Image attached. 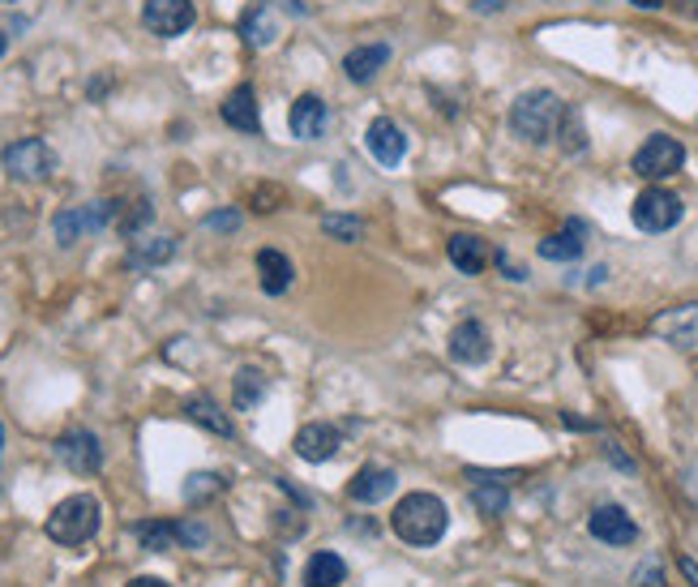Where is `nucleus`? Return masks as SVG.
Wrapping results in <instances>:
<instances>
[{
	"label": "nucleus",
	"instance_id": "1",
	"mask_svg": "<svg viewBox=\"0 0 698 587\" xmlns=\"http://www.w3.org/2000/svg\"><path fill=\"white\" fill-rule=\"evenodd\" d=\"M391 528H395V537L403 544H416V549H429V544H438V540L446 537L450 528V510L446 502L438 497V493H407L399 497V506H395V515H391Z\"/></svg>",
	"mask_w": 698,
	"mask_h": 587
},
{
	"label": "nucleus",
	"instance_id": "2",
	"mask_svg": "<svg viewBox=\"0 0 698 587\" xmlns=\"http://www.w3.org/2000/svg\"><path fill=\"white\" fill-rule=\"evenodd\" d=\"M561 116H566V103L552 91H545V87L540 91H523L510 103V129H514V138H523L532 147H545L549 138H557Z\"/></svg>",
	"mask_w": 698,
	"mask_h": 587
},
{
	"label": "nucleus",
	"instance_id": "3",
	"mask_svg": "<svg viewBox=\"0 0 698 587\" xmlns=\"http://www.w3.org/2000/svg\"><path fill=\"white\" fill-rule=\"evenodd\" d=\"M100 532V502L91 493H73L65 502H56V510L48 515V540L78 549Z\"/></svg>",
	"mask_w": 698,
	"mask_h": 587
},
{
	"label": "nucleus",
	"instance_id": "4",
	"mask_svg": "<svg viewBox=\"0 0 698 587\" xmlns=\"http://www.w3.org/2000/svg\"><path fill=\"white\" fill-rule=\"evenodd\" d=\"M107 223H116V202H86V206L60 210L51 219V232H56L60 245L69 249L78 245V241H86V237H95V232H103Z\"/></svg>",
	"mask_w": 698,
	"mask_h": 587
},
{
	"label": "nucleus",
	"instance_id": "5",
	"mask_svg": "<svg viewBox=\"0 0 698 587\" xmlns=\"http://www.w3.org/2000/svg\"><path fill=\"white\" fill-rule=\"evenodd\" d=\"M682 215H686L682 197L673 194V189H660V185L643 189V194L635 197V206H630V219H635L639 232H668V228L682 223Z\"/></svg>",
	"mask_w": 698,
	"mask_h": 587
},
{
	"label": "nucleus",
	"instance_id": "6",
	"mask_svg": "<svg viewBox=\"0 0 698 587\" xmlns=\"http://www.w3.org/2000/svg\"><path fill=\"white\" fill-rule=\"evenodd\" d=\"M0 163H4V172L13 181H31L35 185V181H48L51 172H56V150L44 138H22V142L4 147Z\"/></svg>",
	"mask_w": 698,
	"mask_h": 587
},
{
	"label": "nucleus",
	"instance_id": "7",
	"mask_svg": "<svg viewBox=\"0 0 698 587\" xmlns=\"http://www.w3.org/2000/svg\"><path fill=\"white\" fill-rule=\"evenodd\" d=\"M682 168H686V147L677 138H668V134H651L648 142L635 150V172L643 181H664V176H673Z\"/></svg>",
	"mask_w": 698,
	"mask_h": 587
},
{
	"label": "nucleus",
	"instance_id": "8",
	"mask_svg": "<svg viewBox=\"0 0 698 587\" xmlns=\"http://www.w3.org/2000/svg\"><path fill=\"white\" fill-rule=\"evenodd\" d=\"M194 18H198L194 0H147L142 4V26H147L150 35H159V39L185 35L194 26Z\"/></svg>",
	"mask_w": 698,
	"mask_h": 587
},
{
	"label": "nucleus",
	"instance_id": "9",
	"mask_svg": "<svg viewBox=\"0 0 698 587\" xmlns=\"http://www.w3.org/2000/svg\"><path fill=\"white\" fill-rule=\"evenodd\" d=\"M56 454H60V463H65L73 476H95L103 468V446L91 429H69V434H60Z\"/></svg>",
	"mask_w": 698,
	"mask_h": 587
},
{
	"label": "nucleus",
	"instance_id": "10",
	"mask_svg": "<svg viewBox=\"0 0 698 587\" xmlns=\"http://www.w3.org/2000/svg\"><path fill=\"white\" fill-rule=\"evenodd\" d=\"M493 356V335L485 331V322L467 318L450 331V360L454 365H485Z\"/></svg>",
	"mask_w": 698,
	"mask_h": 587
},
{
	"label": "nucleus",
	"instance_id": "11",
	"mask_svg": "<svg viewBox=\"0 0 698 587\" xmlns=\"http://www.w3.org/2000/svg\"><path fill=\"white\" fill-rule=\"evenodd\" d=\"M651 331H655L664 343L682 347V352H698V300L677 304V309H668V313H660V318L651 322Z\"/></svg>",
	"mask_w": 698,
	"mask_h": 587
},
{
	"label": "nucleus",
	"instance_id": "12",
	"mask_svg": "<svg viewBox=\"0 0 698 587\" xmlns=\"http://www.w3.org/2000/svg\"><path fill=\"white\" fill-rule=\"evenodd\" d=\"M364 147H369V154H373L382 168H399L403 159H407V134H403L391 116H377V120L369 125V134H364Z\"/></svg>",
	"mask_w": 698,
	"mask_h": 587
},
{
	"label": "nucleus",
	"instance_id": "13",
	"mask_svg": "<svg viewBox=\"0 0 698 587\" xmlns=\"http://www.w3.org/2000/svg\"><path fill=\"white\" fill-rule=\"evenodd\" d=\"M395 490H399V476H395L391 468H382V463H364L348 481V497L360 502V506H377V502H386Z\"/></svg>",
	"mask_w": 698,
	"mask_h": 587
},
{
	"label": "nucleus",
	"instance_id": "14",
	"mask_svg": "<svg viewBox=\"0 0 698 587\" xmlns=\"http://www.w3.org/2000/svg\"><path fill=\"white\" fill-rule=\"evenodd\" d=\"M588 532L600 540V544H635L639 540V523L621 510V506H596L592 519H588Z\"/></svg>",
	"mask_w": 698,
	"mask_h": 587
},
{
	"label": "nucleus",
	"instance_id": "15",
	"mask_svg": "<svg viewBox=\"0 0 698 587\" xmlns=\"http://www.w3.org/2000/svg\"><path fill=\"white\" fill-rule=\"evenodd\" d=\"M326 125H330V107L317 95H300L292 103V112H288V129L300 142H317L326 134Z\"/></svg>",
	"mask_w": 698,
	"mask_h": 587
},
{
	"label": "nucleus",
	"instance_id": "16",
	"mask_svg": "<svg viewBox=\"0 0 698 587\" xmlns=\"http://www.w3.org/2000/svg\"><path fill=\"white\" fill-rule=\"evenodd\" d=\"M339 446H344V434L335 425H326V421H313V425H304L296 434V454L304 463H326V459L339 454Z\"/></svg>",
	"mask_w": 698,
	"mask_h": 587
},
{
	"label": "nucleus",
	"instance_id": "17",
	"mask_svg": "<svg viewBox=\"0 0 698 587\" xmlns=\"http://www.w3.org/2000/svg\"><path fill=\"white\" fill-rule=\"evenodd\" d=\"M279 31L283 26H279V13H275L270 0H253L245 9V18H241V35H245L249 48H270L279 39Z\"/></svg>",
	"mask_w": 698,
	"mask_h": 587
},
{
	"label": "nucleus",
	"instance_id": "18",
	"mask_svg": "<svg viewBox=\"0 0 698 587\" xmlns=\"http://www.w3.org/2000/svg\"><path fill=\"white\" fill-rule=\"evenodd\" d=\"M219 116H223L232 129H241V134H257V129H261V112H257V95H253L249 82H241L232 95L223 99Z\"/></svg>",
	"mask_w": 698,
	"mask_h": 587
},
{
	"label": "nucleus",
	"instance_id": "19",
	"mask_svg": "<svg viewBox=\"0 0 698 587\" xmlns=\"http://www.w3.org/2000/svg\"><path fill=\"white\" fill-rule=\"evenodd\" d=\"M257 279H261V292L266 296H283L288 288H292L296 271H292L288 253H279V249H261V253H257Z\"/></svg>",
	"mask_w": 698,
	"mask_h": 587
},
{
	"label": "nucleus",
	"instance_id": "20",
	"mask_svg": "<svg viewBox=\"0 0 698 587\" xmlns=\"http://www.w3.org/2000/svg\"><path fill=\"white\" fill-rule=\"evenodd\" d=\"M391 65V48L386 44H364V48H351L348 60H344V73H348V82L356 87H364V82H373L382 69Z\"/></svg>",
	"mask_w": 698,
	"mask_h": 587
},
{
	"label": "nucleus",
	"instance_id": "21",
	"mask_svg": "<svg viewBox=\"0 0 698 587\" xmlns=\"http://www.w3.org/2000/svg\"><path fill=\"white\" fill-rule=\"evenodd\" d=\"M583 249H588V228L579 219H570L557 237L540 241V257L545 262H574V257H583Z\"/></svg>",
	"mask_w": 698,
	"mask_h": 587
},
{
	"label": "nucleus",
	"instance_id": "22",
	"mask_svg": "<svg viewBox=\"0 0 698 587\" xmlns=\"http://www.w3.org/2000/svg\"><path fill=\"white\" fill-rule=\"evenodd\" d=\"M446 253H450V266L463 271V275H480V271L489 266V245H485L480 237H472V232L450 237Z\"/></svg>",
	"mask_w": 698,
	"mask_h": 587
},
{
	"label": "nucleus",
	"instance_id": "23",
	"mask_svg": "<svg viewBox=\"0 0 698 587\" xmlns=\"http://www.w3.org/2000/svg\"><path fill=\"white\" fill-rule=\"evenodd\" d=\"M476 490H472V502L485 519H501L505 506H510V493H505V476H489V472H472Z\"/></svg>",
	"mask_w": 698,
	"mask_h": 587
},
{
	"label": "nucleus",
	"instance_id": "24",
	"mask_svg": "<svg viewBox=\"0 0 698 587\" xmlns=\"http://www.w3.org/2000/svg\"><path fill=\"white\" fill-rule=\"evenodd\" d=\"M304 587H339L348 579V562L339 557V553H313L309 562H304Z\"/></svg>",
	"mask_w": 698,
	"mask_h": 587
},
{
	"label": "nucleus",
	"instance_id": "25",
	"mask_svg": "<svg viewBox=\"0 0 698 587\" xmlns=\"http://www.w3.org/2000/svg\"><path fill=\"white\" fill-rule=\"evenodd\" d=\"M172 253H176V241H172V237H138V241L129 245V266H133V271H150V266H163Z\"/></svg>",
	"mask_w": 698,
	"mask_h": 587
},
{
	"label": "nucleus",
	"instance_id": "26",
	"mask_svg": "<svg viewBox=\"0 0 698 587\" xmlns=\"http://www.w3.org/2000/svg\"><path fill=\"white\" fill-rule=\"evenodd\" d=\"M266 373L257 369V365H245L241 373H236V382H232V403L241 407V412H253L261 399H266Z\"/></svg>",
	"mask_w": 698,
	"mask_h": 587
},
{
	"label": "nucleus",
	"instance_id": "27",
	"mask_svg": "<svg viewBox=\"0 0 698 587\" xmlns=\"http://www.w3.org/2000/svg\"><path fill=\"white\" fill-rule=\"evenodd\" d=\"M185 416H189L194 425H201V429L219 434V438H232V434H236V429H232V421L219 412V403H210L206 394H198V399H189V403H185Z\"/></svg>",
	"mask_w": 698,
	"mask_h": 587
},
{
	"label": "nucleus",
	"instance_id": "28",
	"mask_svg": "<svg viewBox=\"0 0 698 587\" xmlns=\"http://www.w3.org/2000/svg\"><path fill=\"white\" fill-rule=\"evenodd\" d=\"M133 537L142 540V549L150 553H167V549H185L181 544V523H138Z\"/></svg>",
	"mask_w": 698,
	"mask_h": 587
},
{
	"label": "nucleus",
	"instance_id": "29",
	"mask_svg": "<svg viewBox=\"0 0 698 587\" xmlns=\"http://www.w3.org/2000/svg\"><path fill=\"white\" fill-rule=\"evenodd\" d=\"M223 490H228V481H223L219 472H194V476L185 481V502H189V506H201V502L219 497Z\"/></svg>",
	"mask_w": 698,
	"mask_h": 587
},
{
	"label": "nucleus",
	"instance_id": "30",
	"mask_svg": "<svg viewBox=\"0 0 698 587\" xmlns=\"http://www.w3.org/2000/svg\"><path fill=\"white\" fill-rule=\"evenodd\" d=\"M557 138H561V150H570V154H579V150L588 147V125H583L579 107H570V103H566V116H561Z\"/></svg>",
	"mask_w": 698,
	"mask_h": 587
},
{
	"label": "nucleus",
	"instance_id": "31",
	"mask_svg": "<svg viewBox=\"0 0 698 587\" xmlns=\"http://www.w3.org/2000/svg\"><path fill=\"white\" fill-rule=\"evenodd\" d=\"M322 232H326L330 241H344V245H356V241L364 237V223H360L356 215H326V219H322Z\"/></svg>",
	"mask_w": 698,
	"mask_h": 587
},
{
	"label": "nucleus",
	"instance_id": "32",
	"mask_svg": "<svg viewBox=\"0 0 698 587\" xmlns=\"http://www.w3.org/2000/svg\"><path fill=\"white\" fill-rule=\"evenodd\" d=\"M150 215H154V210H150V197H138V202H129V210L116 206V228H120L125 237H133L142 223H150Z\"/></svg>",
	"mask_w": 698,
	"mask_h": 587
},
{
	"label": "nucleus",
	"instance_id": "33",
	"mask_svg": "<svg viewBox=\"0 0 698 587\" xmlns=\"http://www.w3.org/2000/svg\"><path fill=\"white\" fill-rule=\"evenodd\" d=\"M635 587H668L664 584V566H660L655 557H648V562L635 571Z\"/></svg>",
	"mask_w": 698,
	"mask_h": 587
},
{
	"label": "nucleus",
	"instance_id": "34",
	"mask_svg": "<svg viewBox=\"0 0 698 587\" xmlns=\"http://www.w3.org/2000/svg\"><path fill=\"white\" fill-rule=\"evenodd\" d=\"M206 228H210V232H236V228H241V215H236V210H219V215L206 219Z\"/></svg>",
	"mask_w": 698,
	"mask_h": 587
},
{
	"label": "nucleus",
	"instance_id": "35",
	"mask_svg": "<svg viewBox=\"0 0 698 587\" xmlns=\"http://www.w3.org/2000/svg\"><path fill=\"white\" fill-rule=\"evenodd\" d=\"M677 566H682V575H686V579L698 587V562H695V557H686V553H682V562H677Z\"/></svg>",
	"mask_w": 698,
	"mask_h": 587
},
{
	"label": "nucleus",
	"instance_id": "36",
	"mask_svg": "<svg viewBox=\"0 0 698 587\" xmlns=\"http://www.w3.org/2000/svg\"><path fill=\"white\" fill-rule=\"evenodd\" d=\"M673 9H677L682 18H698V0H673Z\"/></svg>",
	"mask_w": 698,
	"mask_h": 587
},
{
	"label": "nucleus",
	"instance_id": "37",
	"mask_svg": "<svg viewBox=\"0 0 698 587\" xmlns=\"http://www.w3.org/2000/svg\"><path fill=\"white\" fill-rule=\"evenodd\" d=\"M125 587H172V584H163V579H154V575H138L133 584H125Z\"/></svg>",
	"mask_w": 698,
	"mask_h": 587
},
{
	"label": "nucleus",
	"instance_id": "38",
	"mask_svg": "<svg viewBox=\"0 0 698 587\" xmlns=\"http://www.w3.org/2000/svg\"><path fill=\"white\" fill-rule=\"evenodd\" d=\"M505 9V0H476V13H498Z\"/></svg>",
	"mask_w": 698,
	"mask_h": 587
},
{
	"label": "nucleus",
	"instance_id": "39",
	"mask_svg": "<svg viewBox=\"0 0 698 587\" xmlns=\"http://www.w3.org/2000/svg\"><path fill=\"white\" fill-rule=\"evenodd\" d=\"M630 4H635V9H651V13L664 9V0H630Z\"/></svg>",
	"mask_w": 698,
	"mask_h": 587
},
{
	"label": "nucleus",
	"instance_id": "40",
	"mask_svg": "<svg viewBox=\"0 0 698 587\" xmlns=\"http://www.w3.org/2000/svg\"><path fill=\"white\" fill-rule=\"evenodd\" d=\"M4 48H9V35H4V31H0V56H4Z\"/></svg>",
	"mask_w": 698,
	"mask_h": 587
},
{
	"label": "nucleus",
	"instance_id": "41",
	"mask_svg": "<svg viewBox=\"0 0 698 587\" xmlns=\"http://www.w3.org/2000/svg\"><path fill=\"white\" fill-rule=\"evenodd\" d=\"M0 438H4V434H0Z\"/></svg>",
	"mask_w": 698,
	"mask_h": 587
}]
</instances>
